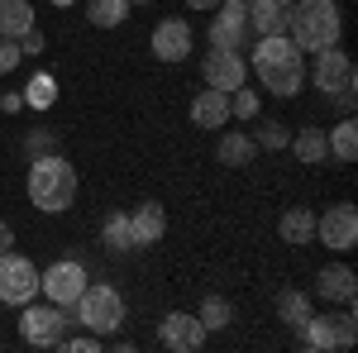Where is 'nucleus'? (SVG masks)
I'll return each instance as SVG.
<instances>
[{"label":"nucleus","mask_w":358,"mask_h":353,"mask_svg":"<svg viewBox=\"0 0 358 353\" xmlns=\"http://www.w3.org/2000/svg\"><path fill=\"white\" fill-rule=\"evenodd\" d=\"M192 124H196V129H224V124H229V91H215V86L196 91Z\"/></svg>","instance_id":"obj_16"},{"label":"nucleus","mask_w":358,"mask_h":353,"mask_svg":"<svg viewBox=\"0 0 358 353\" xmlns=\"http://www.w3.org/2000/svg\"><path fill=\"white\" fill-rule=\"evenodd\" d=\"M196 320L206 325V334H210V329L220 334V329H229V320H234V305H229L224 296H206V301H201V310H196Z\"/></svg>","instance_id":"obj_27"},{"label":"nucleus","mask_w":358,"mask_h":353,"mask_svg":"<svg viewBox=\"0 0 358 353\" xmlns=\"http://www.w3.org/2000/svg\"><path fill=\"white\" fill-rule=\"evenodd\" d=\"M187 5H192V10H215L220 0H187Z\"/></svg>","instance_id":"obj_37"},{"label":"nucleus","mask_w":358,"mask_h":353,"mask_svg":"<svg viewBox=\"0 0 358 353\" xmlns=\"http://www.w3.org/2000/svg\"><path fill=\"white\" fill-rule=\"evenodd\" d=\"M277 320L301 329L306 320H310V296H306V291H282V296H277Z\"/></svg>","instance_id":"obj_25"},{"label":"nucleus","mask_w":358,"mask_h":353,"mask_svg":"<svg viewBox=\"0 0 358 353\" xmlns=\"http://www.w3.org/2000/svg\"><path fill=\"white\" fill-rule=\"evenodd\" d=\"M20 53H24V57H38V53H43V34H38V24L20 34Z\"/></svg>","instance_id":"obj_34"},{"label":"nucleus","mask_w":358,"mask_h":353,"mask_svg":"<svg viewBox=\"0 0 358 353\" xmlns=\"http://www.w3.org/2000/svg\"><path fill=\"white\" fill-rule=\"evenodd\" d=\"M253 72L263 91H273L282 101H292L296 91L306 86V62H301V48L287 38V34H268L253 43Z\"/></svg>","instance_id":"obj_1"},{"label":"nucleus","mask_w":358,"mask_h":353,"mask_svg":"<svg viewBox=\"0 0 358 353\" xmlns=\"http://www.w3.org/2000/svg\"><path fill=\"white\" fill-rule=\"evenodd\" d=\"M253 153H258V143H253V134H244V129H229V134H220V143H215V163L220 167H253Z\"/></svg>","instance_id":"obj_18"},{"label":"nucleus","mask_w":358,"mask_h":353,"mask_svg":"<svg viewBox=\"0 0 358 353\" xmlns=\"http://www.w3.org/2000/svg\"><path fill=\"white\" fill-rule=\"evenodd\" d=\"M20 62H24V53H20V38H0V77H10Z\"/></svg>","instance_id":"obj_33"},{"label":"nucleus","mask_w":358,"mask_h":353,"mask_svg":"<svg viewBox=\"0 0 358 353\" xmlns=\"http://www.w3.org/2000/svg\"><path fill=\"white\" fill-rule=\"evenodd\" d=\"M129 229H134V244L138 248L158 244V239L167 234V210L158 206V201H143L138 210H129Z\"/></svg>","instance_id":"obj_17"},{"label":"nucleus","mask_w":358,"mask_h":353,"mask_svg":"<svg viewBox=\"0 0 358 353\" xmlns=\"http://www.w3.org/2000/svg\"><path fill=\"white\" fill-rule=\"evenodd\" d=\"M57 101V82L53 77H34L29 82V91H24V106H34V110H48Z\"/></svg>","instance_id":"obj_29"},{"label":"nucleus","mask_w":358,"mask_h":353,"mask_svg":"<svg viewBox=\"0 0 358 353\" xmlns=\"http://www.w3.org/2000/svg\"><path fill=\"white\" fill-rule=\"evenodd\" d=\"M192 43H196L192 24L177 20V15L153 29V57H158V62H187V57H192Z\"/></svg>","instance_id":"obj_12"},{"label":"nucleus","mask_w":358,"mask_h":353,"mask_svg":"<svg viewBox=\"0 0 358 353\" xmlns=\"http://www.w3.org/2000/svg\"><path fill=\"white\" fill-rule=\"evenodd\" d=\"M124 15H129V0H86V20L96 29L124 24Z\"/></svg>","instance_id":"obj_26"},{"label":"nucleus","mask_w":358,"mask_h":353,"mask_svg":"<svg viewBox=\"0 0 358 353\" xmlns=\"http://www.w3.org/2000/svg\"><path fill=\"white\" fill-rule=\"evenodd\" d=\"M234 5H253V0H234Z\"/></svg>","instance_id":"obj_39"},{"label":"nucleus","mask_w":358,"mask_h":353,"mask_svg":"<svg viewBox=\"0 0 358 353\" xmlns=\"http://www.w3.org/2000/svg\"><path fill=\"white\" fill-rule=\"evenodd\" d=\"M315 296L330 301V305H354V296H358L354 268H344V263H330V268H320V272H315Z\"/></svg>","instance_id":"obj_14"},{"label":"nucleus","mask_w":358,"mask_h":353,"mask_svg":"<svg viewBox=\"0 0 358 353\" xmlns=\"http://www.w3.org/2000/svg\"><path fill=\"white\" fill-rule=\"evenodd\" d=\"M77 320L72 325H82V329H91V334H115V329L124 325V296L115 291V287H106V282H86V291L77 296Z\"/></svg>","instance_id":"obj_5"},{"label":"nucleus","mask_w":358,"mask_h":353,"mask_svg":"<svg viewBox=\"0 0 358 353\" xmlns=\"http://www.w3.org/2000/svg\"><path fill=\"white\" fill-rule=\"evenodd\" d=\"M296 334H301L306 349H315V353H334L339 349V339H334V310L330 315H315V310H310V320H306Z\"/></svg>","instance_id":"obj_20"},{"label":"nucleus","mask_w":358,"mask_h":353,"mask_svg":"<svg viewBox=\"0 0 358 353\" xmlns=\"http://www.w3.org/2000/svg\"><path fill=\"white\" fill-rule=\"evenodd\" d=\"M34 29V5L29 0H0V38H20Z\"/></svg>","instance_id":"obj_21"},{"label":"nucleus","mask_w":358,"mask_h":353,"mask_svg":"<svg viewBox=\"0 0 358 353\" xmlns=\"http://www.w3.org/2000/svg\"><path fill=\"white\" fill-rule=\"evenodd\" d=\"M325 138H330V153L339 158V163H354V158H358V124L349 120V115H344Z\"/></svg>","instance_id":"obj_24"},{"label":"nucleus","mask_w":358,"mask_h":353,"mask_svg":"<svg viewBox=\"0 0 358 353\" xmlns=\"http://www.w3.org/2000/svg\"><path fill=\"white\" fill-rule=\"evenodd\" d=\"M292 5H296V0H253V5H248V29H253L258 38L287 34V29H292Z\"/></svg>","instance_id":"obj_15"},{"label":"nucleus","mask_w":358,"mask_h":353,"mask_svg":"<svg viewBox=\"0 0 358 353\" xmlns=\"http://www.w3.org/2000/svg\"><path fill=\"white\" fill-rule=\"evenodd\" d=\"M24 153H29V158H43V153H57V134H53V129H34V134L24 138Z\"/></svg>","instance_id":"obj_32"},{"label":"nucleus","mask_w":358,"mask_h":353,"mask_svg":"<svg viewBox=\"0 0 358 353\" xmlns=\"http://www.w3.org/2000/svg\"><path fill=\"white\" fill-rule=\"evenodd\" d=\"M38 296V268L24 253H0V301L5 305H29Z\"/></svg>","instance_id":"obj_9"},{"label":"nucleus","mask_w":358,"mask_h":353,"mask_svg":"<svg viewBox=\"0 0 358 353\" xmlns=\"http://www.w3.org/2000/svg\"><path fill=\"white\" fill-rule=\"evenodd\" d=\"M86 282H91V277H86V268L77 258H57L53 268L38 272V291L53 301V305H67V310L77 305V296L86 291Z\"/></svg>","instance_id":"obj_8"},{"label":"nucleus","mask_w":358,"mask_h":353,"mask_svg":"<svg viewBox=\"0 0 358 353\" xmlns=\"http://www.w3.org/2000/svg\"><path fill=\"white\" fill-rule=\"evenodd\" d=\"M258 110H263V96L248 91V82L229 91V120H258Z\"/></svg>","instance_id":"obj_28"},{"label":"nucleus","mask_w":358,"mask_h":353,"mask_svg":"<svg viewBox=\"0 0 358 353\" xmlns=\"http://www.w3.org/2000/svg\"><path fill=\"white\" fill-rule=\"evenodd\" d=\"M310 82H315V91H325V101H334V106L344 110V115L354 110L358 72H354V62H349V53H339V43H334V48H320V53H315Z\"/></svg>","instance_id":"obj_4"},{"label":"nucleus","mask_w":358,"mask_h":353,"mask_svg":"<svg viewBox=\"0 0 358 353\" xmlns=\"http://www.w3.org/2000/svg\"><path fill=\"white\" fill-rule=\"evenodd\" d=\"M277 234H282V244H292V248L315 244V215H310L306 206H292L287 215L277 219Z\"/></svg>","instance_id":"obj_19"},{"label":"nucleus","mask_w":358,"mask_h":353,"mask_svg":"<svg viewBox=\"0 0 358 353\" xmlns=\"http://www.w3.org/2000/svg\"><path fill=\"white\" fill-rule=\"evenodd\" d=\"M248 43H253L248 5L220 0V5H215V20H210V48H215V53H248Z\"/></svg>","instance_id":"obj_7"},{"label":"nucleus","mask_w":358,"mask_h":353,"mask_svg":"<svg viewBox=\"0 0 358 353\" xmlns=\"http://www.w3.org/2000/svg\"><path fill=\"white\" fill-rule=\"evenodd\" d=\"M101 244L110 248V253H129L134 244V229H129V215L124 210H115V215H106V224H101Z\"/></svg>","instance_id":"obj_23"},{"label":"nucleus","mask_w":358,"mask_h":353,"mask_svg":"<svg viewBox=\"0 0 358 353\" xmlns=\"http://www.w3.org/2000/svg\"><path fill=\"white\" fill-rule=\"evenodd\" d=\"M201 77H206V86H215V91H234V86L248 82V62L244 53H206V62H201Z\"/></svg>","instance_id":"obj_13"},{"label":"nucleus","mask_w":358,"mask_h":353,"mask_svg":"<svg viewBox=\"0 0 358 353\" xmlns=\"http://www.w3.org/2000/svg\"><path fill=\"white\" fill-rule=\"evenodd\" d=\"M129 5H148V0H129Z\"/></svg>","instance_id":"obj_40"},{"label":"nucleus","mask_w":358,"mask_h":353,"mask_svg":"<svg viewBox=\"0 0 358 353\" xmlns=\"http://www.w3.org/2000/svg\"><path fill=\"white\" fill-rule=\"evenodd\" d=\"M24 315H20V334H24V344H34V349H57L62 339H67V305H20Z\"/></svg>","instance_id":"obj_6"},{"label":"nucleus","mask_w":358,"mask_h":353,"mask_svg":"<svg viewBox=\"0 0 358 353\" xmlns=\"http://www.w3.org/2000/svg\"><path fill=\"white\" fill-rule=\"evenodd\" d=\"M0 110H5V115H20V110H24V96H20V91H5V96H0Z\"/></svg>","instance_id":"obj_35"},{"label":"nucleus","mask_w":358,"mask_h":353,"mask_svg":"<svg viewBox=\"0 0 358 353\" xmlns=\"http://www.w3.org/2000/svg\"><path fill=\"white\" fill-rule=\"evenodd\" d=\"M315 239L325 248H334V253H349V248L358 244V210L349 201H339L325 215H315Z\"/></svg>","instance_id":"obj_10"},{"label":"nucleus","mask_w":358,"mask_h":353,"mask_svg":"<svg viewBox=\"0 0 358 353\" xmlns=\"http://www.w3.org/2000/svg\"><path fill=\"white\" fill-rule=\"evenodd\" d=\"M334 339H339V349H354V339H358V315H354V305L334 310Z\"/></svg>","instance_id":"obj_30"},{"label":"nucleus","mask_w":358,"mask_h":353,"mask_svg":"<svg viewBox=\"0 0 358 353\" xmlns=\"http://www.w3.org/2000/svg\"><path fill=\"white\" fill-rule=\"evenodd\" d=\"M292 153H296L306 167H315V163H325V158H330V138H325V129H315V124H310V129H301V134L292 138Z\"/></svg>","instance_id":"obj_22"},{"label":"nucleus","mask_w":358,"mask_h":353,"mask_svg":"<svg viewBox=\"0 0 358 353\" xmlns=\"http://www.w3.org/2000/svg\"><path fill=\"white\" fill-rule=\"evenodd\" d=\"M339 5L334 0H296L292 5V29H287V38L301 48V53H320V48H334L339 43Z\"/></svg>","instance_id":"obj_3"},{"label":"nucleus","mask_w":358,"mask_h":353,"mask_svg":"<svg viewBox=\"0 0 358 353\" xmlns=\"http://www.w3.org/2000/svg\"><path fill=\"white\" fill-rule=\"evenodd\" d=\"M29 201L43 215H62L77 201V167L67 163L62 153H43L29 163Z\"/></svg>","instance_id":"obj_2"},{"label":"nucleus","mask_w":358,"mask_h":353,"mask_svg":"<svg viewBox=\"0 0 358 353\" xmlns=\"http://www.w3.org/2000/svg\"><path fill=\"white\" fill-rule=\"evenodd\" d=\"M158 344L172 353H196L206 344V325L196 315H187V310H172V315L158 320Z\"/></svg>","instance_id":"obj_11"},{"label":"nucleus","mask_w":358,"mask_h":353,"mask_svg":"<svg viewBox=\"0 0 358 353\" xmlns=\"http://www.w3.org/2000/svg\"><path fill=\"white\" fill-rule=\"evenodd\" d=\"M10 244H15V229H10V224L0 219V253H10Z\"/></svg>","instance_id":"obj_36"},{"label":"nucleus","mask_w":358,"mask_h":353,"mask_svg":"<svg viewBox=\"0 0 358 353\" xmlns=\"http://www.w3.org/2000/svg\"><path fill=\"white\" fill-rule=\"evenodd\" d=\"M53 5H57V10H67V5H72V0H53Z\"/></svg>","instance_id":"obj_38"},{"label":"nucleus","mask_w":358,"mask_h":353,"mask_svg":"<svg viewBox=\"0 0 358 353\" xmlns=\"http://www.w3.org/2000/svg\"><path fill=\"white\" fill-rule=\"evenodd\" d=\"M253 143H258V148H287V143H292V134H287V124L263 120V124H258V134H253Z\"/></svg>","instance_id":"obj_31"}]
</instances>
